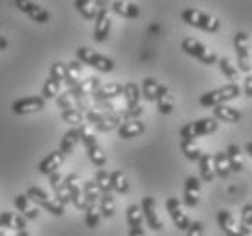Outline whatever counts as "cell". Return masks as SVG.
I'll return each instance as SVG.
<instances>
[{"label": "cell", "instance_id": "6da1fadb", "mask_svg": "<svg viewBox=\"0 0 252 236\" xmlns=\"http://www.w3.org/2000/svg\"><path fill=\"white\" fill-rule=\"evenodd\" d=\"M182 18H184L185 24H189L192 28H198L201 31H207V33H216L221 26L216 17H212L209 13H203L200 9H194V7H187L182 11Z\"/></svg>", "mask_w": 252, "mask_h": 236}, {"label": "cell", "instance_id": "7a4b0ae2", "mask_svg": "<svg viewBox=\"0 0 252 236\" xmlns=\"http://www.w3.org/2000/svg\"><path fill=\"white\" fill-rule=\"evenodd\" d=\"M241 95V89L238 84H227L223 87H218V89H212V91L205 93L200 97V105L201 107H216V105H221L225 102H230Z\"/></svg>", "mask_w": 252, "mask_h": 236}, {"label": "cell", "instance_id": "3957f363", "mask_svg": "<svg viewBox=\"0 0 252 236\" xmlns=\"http://www.w3.org/2000/svg\"><path fill=\"white\" fill-rule=\"evenodd\" d=\"M78 133H80V142L84 144V147H86L89 160H91L96 167L105 166V162H107L105 151L102 149V145L98 144L96 136H94V133L89 129V126H86V124L80 126L78 127Z\"/></svg>", "mask_w": 252, "mask_h": 236}, {"label": "cell", "instance_id": "277c9868", "mask_svg": "<svg viewBox=\"0 0 252 236\" xmlns=\"http://www.w3.org/2000/svg\"><path fill=\"white\" fill-rule=\"evenodd\" d=\"M26 196L33 202L36 207H44L47 213H51L53 216H62V214L65 213V207H63L57 198H51L46 191L40 189V187H36V185H31V187H28V191H26Z\"/></svg>", "mask_w": 252, "mask_h": 236}, {"label": "cell", "instance_id": "5b68a950", "mask_svg": "<svg viewBox=\"0 0 252 236\" xmlns=\"http://www.w3.org/2000/svg\"><path fill=\"white\" fill-rule=\"evenodd\" d=\"M76 60L80 64H86V66H91L94 69L102 71V73H111L115 69V62L111 58L103 57L100 53H96L91 47H78L76 51Z\"/></svg>", "mask_w": 252, "mask_h": 236}, {"label": "cell", "instance_id": "8992f818", "mask_svg": "<svg viewBox=\"0 0 252 236\" xmlns=\"http://www.w3.org/2000/svg\"><path fill=\"white\" fill-rule=\"evenodd\" d=\"M218 129V120L216 118H200L196 122H189L180 129L182 140H194L200 136H207Z\"/></svg>", "mask_w": 252, "mask_h": 236}, {"label": "cell", "instance_id": "52a82bcc", "mask_svg": "<svg viewBox=\"0 0 252 236\" xmlns=\"http://www.w3.org/2000/svg\"><path fill=\"white\" fill-rule=\"evenodd\" d=\"M182 49H184L187 55L194 57L196 60H200L201 64H205V66H212V64L218 62L216 53L211 51L203 42L196 40V38H190V36H187V38L182 40Z\"/></svg>", "mask_w": 252, "mask_h": 236}, {"label": "cell", "instance_id": "ba28073f", "mask_svg": "<svg viewBox=\"0 0 252 236\" xmlns=\"http://www.w3.org/2000/svg\"><path fill=\"white\" fill-rule=\"evenodd\" d=\"M234 49L238 53V66H240L241 71H245L251 75L252 71V60H251V40H249V35L240 31L234 35Z\"/></svg>", "mask_w": 252, "mask_h": 236}, {"label": "cell", "instance_id": "9c48e42d", "mask_svg": "<svg viewBox=\"0 0 252 236\" xmlns=\"http://www.w3.org/2000/svg\"><path fill=\"white\" fill-rule=\"evenodd\" d=\"M63 184H65V189H67L69 200L73 202L78 211H84L86 209V198H84V187H82V180L76 173H71L63 178Z\"/></svg>", "mask_w": 252, "mask_h": 236}, {"label": "cell", "instance_id": "30bf717a", "mask_svg": "<svg viewBox=\"0 0 252 236\" xmlns=\"http://www.w3.org/2000/svg\"><path fill=\"white\" fill-rule=\"evenodd\" d=\"M102 86V82L98 76H87L84 80H80L78 86H75L73 89H69V95L73 98V102H80V100H87L89 97H93V93L96 91L98 87Z\"/></svg>", "mask_w": 252, "mask_h": 236}, {"label": "cell", "instance_id": "8fae6325", "mask_svg": "<svg viewBox=\"0 0 252 236\" xmlns=\"http://www.w3.org/2000/svg\"><path fill=\"white\" fill-rule=\"evenodd\" d=\"M46 109V100L42 97H26L20 100H15L11 104V111L15 115H29Z\"/></svg>", "mask_w": 252, "mask_h": 236}, {"label": "cell", "instance_id": "7c38bea8", "mask_svg": "<svg viewBox=\"0 0 252 236\" xmlns=\"http://www.w3.org/2000/svg\"><path fill=\"white\" fill-rule=\"evenodd\" d=\"M109 31H111V9H109V6L105 4V6L98 11L96 18H94V40H96L98 44L105 42L107 36H109Z\"/></svg>", "mask_w": 252, "mask_h": 236}, {"label": "cell", "instance_id": "4fadbf2b", "mask_svg": "<svg viewBox=\"0 0 252 236\" xmlns=\"http://www.w3.org/2000/svg\"><path fill=\"white\" fill-rule=\"evenodd\" d=\"M15 6H17L24 15H28L31 20H34V22H38V24L49 22V13L42 6H38L36 2H31V0H17Z\"/></svg>", "mask_w": 252, "mask_h": 236}, {"label": "cell", "instance_id": "5bb4252c", "mask_svg": "<svg viewBox=\"0 0 252 236\" xmlns=\"http://www.w3.org/2000/svg\"><path fill=\"white\" fill-rule=\"evenodd\" d=\"M165 207H167V211H169V214H171V218H172V222H174V225H176V229H180V231L189 229L190 220H189V216L184 213L182 203H180V200H178V198H174V196L167 198Z\"/></svg>", "mask_w": 252, "mask_h": 236}, {"label": "cell", "instance_id": "9a60e30c", "mask_svg": "<svg viewBox=\"0 0 252 236\" xmlns=\"http://www.w3.org/2000/svg\"><path fill=\"white\" fill-rule=\"evenodd\" d=\"M142 213H143V218H145V222H147V225H149L153 231H161V227H163V224H161L160 216H158V213H156V200L153 198V196H145L142 200Z\"/></svg>", "mask_w": 252, "mask_h": 236}, {"label": "cell", "instance_id": "2e32d148", "mask_svg": "<svg viewBox=\"0 0 252 236\" xmlns=\"http://www.w3.org/2000/svg\"><path fill=\"white\" fill-rule=\"evenodd\" d=\"M63 162H65V156L60 153V149L51 151L44 160H40L38 171H40L42 174H46V176H51L53 173H58V171H60V167L63 166Z\"/></svg>", "mask_w": 252, "mask_h": 236}, {"label": "cell", "instance_id": "e0dca14e", "mask_svg": "<svg viewBox=\"0 0 252 236\" xmlns=\"http://www.w3.org/2000/svg\"><path fill=\"white\" fill-rule=\"evenodd\" d=\"M124 95V86L118 82H111V84H102L96 91L93 93V100L94 102H111L113 98Z\"/></svg>", "mask_w": 252, "mask_h": 236}, {"label": "cell", "instance_id": "ac0fdd59", "mask_svg": "<svg viewBox=\"0 0 252 236\" xmlns=\"http://www.w3.org/2000/svg\"><path fill=\"white\" fill-rule=\"evenodd\" d=\"M201 184L198 176H189L185 180V189H184V202L187 207H196L200 202Z\"/></svg>", "mask_w": 252, "mask_h": 236}, {"label": "cell", "instance_id": "d6986e66", "mask_svg": "<svg viewBox=\"0 0 252 236\" xmlns=\"http://www.w3.org/2000/svg\"><path fill=\"white\" fill-rule=\"evenodd\" d=\"M103 6H105V2H100V0H75L76 11L80 13L86 20H94L98 11Z\"/></svg>", "mask_w": 252, "mask_h": 236}, {"label": "cell", "instance_id": "ffe728a7", "mask_svg": "<svg viewBox=\"0 0 252 236\" xmlns=\"http://www.w3.org/2000/svg\"><path fill=\"white\" fill-rule=\"evenodd\" d=\"M0 224L4 225L6 229L20 233V231H26L28 220L24 218L22 214H17V213H13V211H4V213L0 214Z\"/></svg>", "mask_w": 252, "mask_h": 236}, {"label": "cell", "instance_id": "44dd1931", "mask_svg": "<svg viewBox=\"0 0 252 236\" xmlns=\"http://www.w3.org/2000/svg\"><path fill=\"white\" fill-rule=\"evenodd\" d=\"M218 225L227 236H243L240 231V225H238V222L234 220V216H232L229 211H225V209L218 213Z\"/></svg>", "mask_w": 252, "mask_h": 236}, {"label": "cell", "instance_id": "7402d4cb", "mask_svg": "<svg viewBox=\"0 0 252 236\" xmlns=\"http://www.w3.org/2000/svg\"><path fill=\"white\" fill-rule=\"evenodd\" d=\"M15 207L20 211V214H22L26 220H36L38 218V207L34 205L33 202L29 200L26 195H17L15 196Z\"/></svg>", "mask_w": 252, "mask_h": 236}, {"label": "cell", "instance_id": "603a6c76", "mask_svg": "<svg viewBox=\"0 0 252 236\" xmlns=\"http://www.w3.org/2000/svg\"><path fill=\"white\" fill-rule=\"evenodd\" d=\"M165 89H167V86L160 84V82L156 80V78H153V76H147V78L143 80L142 95L145 97V100H149V102H156L158 97H160Z\"/></svg>", "mask_w": 252, "mask_h": 236}, {"label": "cell", "instance_id": "cb8c5ba5", "mask_svg": "<svg viewBox=\"0 0 252 236\" xmlns=\"http://www.w3.org/2000/svg\"><path fill=\"white\" fill-rule=\"evenodd\" d=\"M143 131H145V124L142 120H129L118 127V136L122 140H131L143 135Z\"/></svg>", "mask_w": 252, "mask_h": 236}, {"label": "cell", "instance_id": "d4e9b609", "mask_svg": "<svg viewBox=\"0 0 252 236\" xmlns=\"http://www.w3.org/2000/svg\"><path fill=\"white\" fill-rule=\"evenodd\" d=\"M78 144H80V133H78V127H71V129L63 135L62 142H60V153H62L63 156H69L76 149V145Z\"/></svg>", "mask_w": 252, "mask_h": 236}, {"label": "cell", "instance_id": "484cf974", "mask_svg": "<svg viewBox=\"0 0 252 236\" xmlns=\"http://www.w3.org/2000/svg\"><path fill=\"white\" fill-rule=\"evenodd\" d=\"M82 80V64L78 60L65 64V76H63V84L73 89L75 86H78Z\"/></svg>", "mask_w": 252, "mask_h": 236}, {"label": "cell", "instance_id": "4316f807", "mask_svg": "<svg viewBox=\"0 0 252 236\" xmlns=\"http://www.w3.org/2000/svg\"><path fill=\"white\" fill-rule=\"evenodd\" d=\"M49 184H51L53 191H55V196H57V200L62 203L63 207L67 205L69 202V195H67V189H65V184H63V176L60 174V171L58 173H53L51 176H49Z\"/></svg>", "mask_w": 252, "mask_h": 236}, {"label": "cell", "instance_id": "83f0119b", "mask_svg": "<svg viewBox=\"0 0 252 236\" xmlns=\"http://www.w3.org/2000/svg\"><path fill=\"white\" fill-rule=\"evenodd\" d=\"M109 9L116 15L124 18H136L140 15V7L134 2H124V0H116L109 6Z\"/></svg>", "mask_w": 252, "mask_h": 236}, {"label": "cell", "instance_id": "f1b7e54d", "mask_svg": "<svg viewBox=\"0 0 252 236\" xmlns=\"http://www.w3.org/2000/svg\"><path fill=\"white\" fill-rule=\"evenodd\" d=\"M124 97H126V104L127 111H134L140 107V98H142V93H140V87L134 82H129L124 86Z\"/></svg>", "mask_w": 252, "mask_h": 236}, {"label": "cell", "instance_id": "f546056e", "mask_svg": "<svg viewBox=\"0 0 252 236\" xmlns=\"http://www.w3.org/2000/svg\"><path fill=\"white\" fill-rule=\"evenodd\" d=\"M214 118H216V120H223V122H227V124H236V122H240L241 113L236 109V107L221 104L214 107Z\"/></svg>", "mask_w": 252, "mask_h": 236}, {"label": "cell", "instance_id": "4dcf8cb0", "mask_svg": "<svg viewBox=\"0 0 252 236\" xmlns=\"http://www.w3.org/2000/svg\"><path fill=\"white\" fill-rule=\"evenodd\" d=\"M225 155H227V160H229V167L230 171H234V173H240L243 171V167H245V162H243V156H241V149L238 147L236 144H230L225 151Z\"/></svg>", "mask_w": 252, "mask_h": 236}, {"label": "cell", "instance_id": "1f68e13d", "mask_svg": "<svg viewBox=\"0 0 252 236\" xmlns=\"http://www.w3.org/2000/svg\"><path fill=\"white\" fill-rule=\"evenodd\" d=\"M212 166H214V173L218 174L220 178H229L230 173H232L225 151H218L216 155H212Z\"/></svg>", "mask_w": 252, "mask_h": 236}, {"label": "cell", "instance_id": "d6a6232c", "mask_svg": "<svg viewBox=\"0 0 252 236\" xmlns=\"http://www.w3.org/2000/svg\"><path fill=\"white\" fill-rule=\"evenodd\" d=\"M109 178H111V191H116V193H120V195H127L129 193V178L126 176L124 171H113L109 173Z\"/></svg>", "mask_w": 252, "mask_h": 236}, {"label": "cell", "instance_id": "836d02e7", "mask_svg": "<svg viewBox=\"0 0 252 236\" xmlns=\"http://www.w3.org/2000/svg\"><path fill=\"white\" fill-rule=\"evenodd\" d=\"M200 176L203 182H212L216 173H214V166H212V155L211 153H201L200 156Z\"/></svg>", "mask_w": 252, "mask_h": 236}, {"label": "cell", "instance_id": "e575fe53", "mask_svg": "<svg viewBox=\"0 0 252 236\" xmlns=\"http://www.w3.org/2000/svg\"><path fill=\"white\" fill-rule=\"evenodd\" d=\"M98 207H100V214H102L103 218H113L116 213L115 196L111 195V193L100 195V203H98Z\"/></svg>", "mask_w": 252, "mask_h": 236}, {"label": "cell", "instance_id": "d590c367", "mask_svg": "<svg viewBox=\"0 0 252 236\" xmlns=\"http://www.w3.org/2000/svg\"><path fill=\"white\" fill-rule=\"evenodd\" d=\"M84 198H86V207L89 205H98L100 203V191H98L94 180H87L84 182Z\"/></svg>", "mask_w": 252, "mask_h": 236}, {"label": "cell", "instance_id": "8d00e7d4", "mask_svg": "<svg viewBox=\"0 0 252 236\" xmlns=\"http://www.w3.org/2000/svg\"><path fill=\"white\" fill-rule=\"evenodd\" d=\"M180 147H182V153L185 155V158H187V160H190V162L200 160L201 149L198 147V144H196L194 140H182Z\"/></svg>", "mask_w": 252, "mask_h": 236}, {"label": "cell", "instance_id": "74e56055", "mask_svg": "<svg viewBox=\"0 0 252 236\" xmlns=\"http://www.w3.org/2000/svg\"><path fill=\"white\" fill-rule=\"evenodd\" d=\"M240 231L243 236H251L252 235V203H247L243 211H241V222L240 224Z\"/></svg>", "mask_w": 252, "mask_h": 236}, {"label": "cell", "instance_id": "f35d334b", "mask_svg": "<svg viewBox=\"0 0 252 236\" xmlns=\"http://www.w3.org/2000/svg\"><path fill=\"white\" fill-rule=\"evenodd\" d=\"M60 118H62L65 124H69V126H73V127L84 126V113H80L78 109L60 111Z\"/></svg>", "mask_w": 252, "mask_h": 236}, {"label": "cell", "instance_id": "ab89813d", "mask_svg": "<svg viewBox=\"0 0 252 236\" xmlns=\"http://www.w3.org/2000/svg\"><path fill=\"white\" fill-rule=\"evenodd\" d=\"M218 64L221 73L227 76V80H230V84H236V80H238V67L232 64V60L225 57V58H220Z\"/></svg>", "mask_w": 252, "mask_h": 236}, {"label": "cell", "instance_id": "60d3db41", "mask_svg": "<svg viewBox=\"0 0 252 236\" xmlns=\"http://www.w3.org/2000/svg\"><path fill=\"white\" fill-rule=\"evenodd\" d=\"M127 224L129 227H142L143 224V213H142V207L136 205V203H132L127 207Z\"/></svg>", "mask_w": 252, "mask_h": 236}, {"label": "cell", "instance_id": "b9f144b4", "mask_svg": "<svg viewBox=\"0 0 252 236\" xmlns=\"http://www.w3.org/2000/svg\"><path fill=\"white\" fill-rule=\"evenodd\" d=\"M60 87H62L60 82L53 80V78H47L46 84H44V87H42L40 97L44 98V100H55V98L60 95Z\"/></svg>", "mask_w": 252, "mask_h": 236}, {"label": "cell", "instance_id": "7bdbcfd3", "mask_svg": "<svg viewBox=\"0 0 252 236\" xmlns=\"http://www.w3.org/2000/svg\"><path fill=\"white\" fill-rule=\"evenodd\" d=\"M156 104H158V111H160L161 115H169V113H172V109H174V100H172L171 93H169V87L158 97Z\"/></svg>", "mask_w": 252, "mask_h": 236}, {"label": "cell", "instance_id": "ee69618b", "mask_svg": "<svg viewBox=\"0 0 252 236\" xmlns=\"http://www.w3.org/2000/svg\"><path fill=\"white\" fill-rule=\"evenodd\" d=\"M94 184H96L100 195H105V193H111V178L109 173L105 169H98L96 176H94Z\"/></svg>", "mask_w": 252, "mask_h": 236}, {"label": "cell", "instance_id": "f6af8a7d", "mask_svg": "<svg viewBox=\"0 0 252 236\" xmlns=\"http://www.w3.org/2000/svg\"><path fill=\"white\" fill-rule=\"evenodd\" d=\"M84 211H86V218H84L86 225L87 227H91V229H94V227L100 224V218H102L100 207H98V205H89V207H86Z\"/></svg>", "mask_w": 252, "mask_h": 236}, {"label": "cell", "instance_id": "bcb514c9", "mask_svg": "<svg viewBox=\"0 0 252 236\" xmlns=\"http://www.w3.org/2000/svg\"><path fill=\"white\" fill-rule=\"evenodd\" d=\"M57 105L60 111H65V109H75V102H73V98H71V95H69L67 91L62 93V95H58L57 98Z\"/></svg>", "mask_w": 252, "mask_h": 236}, {"label": "cell", "instance_id": "7dc6e473", "mask_svg": "<svg viewBox=\"0 0 252 236\" xmlns=\"http://www.w3.org/2000/svg\"><path fill=\"white\" fill-rule=\"evenodd\" d=\"M63 76H65V64L63 62H55L51 66V73H49V78L63 84Z\"/></svg>", "mask_w": 252, "mask_h": 236}, {"label": "cell", "instance_id": "c3c4849f", "mask_svg": "<svg viewBox=\"0 0 252 236\" xmlns=\"http://www.w3.org/2000/svg\"><path fill=\"white\" fill-rule=\"evenodd\" d=\"M187 236H203V224L200 220L190 222L189 229H187Z\"/></svg>", "mask_w": 252, "mask_h": 236}, {"label": "cell", "instance_id": "681fc988", "mask_svg": "<svg viewBox=\"0 0 252 236\" xmlns=\"http://www.w3.org/2000/svg\"><path fill=\"white\" fill-rule=\"evenodd\" d=\"M245 95L252 98V75H247L245 78Z\"/></svg>", "mask_w": 252, "mask_h": 236}, {"label": "cell", "instance_id": "f907efd6", "mask_svg": "<svg viewBox=\"0 0 252 236\" xmlns=\"http://www.w3.org/2000/svg\"><path fill=\"white\" fill-rule=\"evenodd\" d=\"M129 236H145V233H143L142 227H132V229L129 231Z\"/></svg>", "mask_w": 252, "mask_h": 236}, {"label": "cell", "instance_id": "816d5d0a", "mask_svg": "<svg viewBox=\"0 0 252 236\" xmlns=\"http://www.w3.org/2000/svg\"><path fill=\"white\" fill-rule=\"evenodd\" d=\"M7 44H9V42H7L6 36H0V51H4L7 47Z\"/></svg>", "mask_w": 252, "mask_h": 236}, {"label": "cell", "instance_id": "f5cc1de1", "mask_svg": "<svg viewBox=\"0 0 252 236\" xmlns=\"http://www.w3.org/2000/svg\"><path fill=\"white\" fill-rule=\"evenodd\" d=\"M245 149H247V153L252 156V142H247V145H245Z\"/></svg>", "mask_w": 252, "mask_h": 236}, {"label": "cell", "instance_id": "db71d44e", "mask_svg": "<svg viewBox=\"0 0 252 236\" xmlns=\"http://www.w3.org/2000/svg\"><path fill=\"white\" fill-rule=\"evenodd\" d=\"M0 236H6V227L0 224Z\"/></svg>", "mask_w": 252, "mask_h": 236}, {"label": "cell", "instance_id": "11a10c76", "mask_svg": "<svg viewBox=\"0 0 252 236\" xmlns=\"http://www.w3.org/2000/svg\"><path fill=\"white\" fill-rule=\"evenodd\" d=\"M15 236H29V233L28 231H20V233H17Z\"/></svg>", "mask_w": 252, "mask_h": 236}]
</instances>
